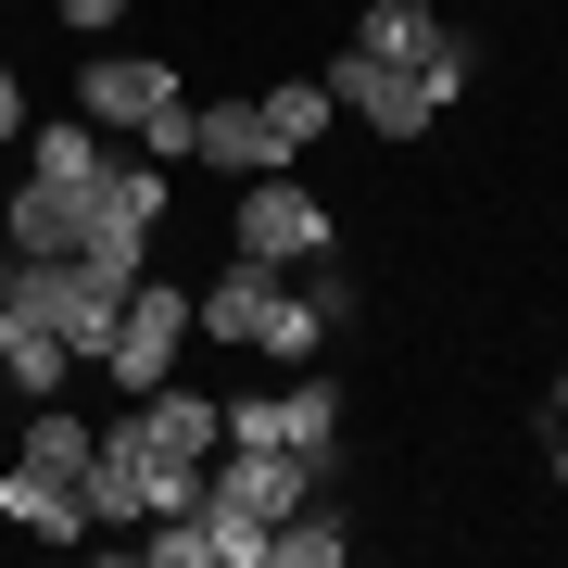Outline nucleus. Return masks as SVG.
<instances>
[{
    "mask_svg": "<svg viewBox=\"0 0 568 568\" xmlns=\"http://www.w3.org/2000/svg\"><path fill=\"white\" fill-rule=\"evenodd\" d=\"M316 342H328V316H316V291H291V278H278V304H265V342H253V354H278V366H304Z\"/></svg>",
    "mask_w": 568,
    "mask_h": 568,
    "instance_id": "dca6fc26",
    "label": "nucleus"
},
{
    "mask_svg": "<svg viewBox=\"0 0 568 568\" xmlns=\"http://www.w3.org/2000/svg\"><path fill=\"white\" fill-rule=\"evenodd\" d=\"M63 366H77V354H63L39 316H13V304H0V379H13L26 405H51V392H63Z\"/></svg>",
    "mask_w": 568,
    "mask_h": 568,
    "instance_id": "2eb2a0df",
    "label": "nucleus"
},
{
    "mask_svg": "<svg viewBox=\"0 0 568 568\" xmlns=\"http://www.w3.org/2000/svg\"><path fill=\"white\" fill-rule=\"evenodd\" d=\"M77 241H89V190L13 178V203H0V253H77Z\"/></svg>",
    "mask_w": 568,
    "mask_h": 568,
    "instance_id": "9d476101",
    "label": "nucleus"
},
{
    "mask_svg": "<svg viewBox=\"0 0 568 568\" xmlns=\"http://www.w3.org/2000/svg\"><path fill=\"white\" fill-rule=\"evenodd\" d=\"M253 265H316L328 253V203L304 190V164H278V178H241V227H227Z\"/></svg>",
    "mask_w": 568,
    "mask_h": 568,
    "instance_id": "20e7f679",
    "label": "nucleus"
},
{
    "mask_svg": "<svg viewBox=\"0 0 568 568\" xmlns=\"http://www.w3.org/2000/svg\"><path fill=\"white\" fill-rule=\"evenodd\" d=\"M328 429H342V392L328 379H291V392L227 405V443H278V455H316V467H328Z\"/></svg>",
    "mask_w": 568,
    "mask_h": 568,
    "instance_id": "0eeeda50",
    "label": "nucleus"
},
{
    "mask_svg": "<svg viewBox=\"0 0 568 568\" xmlns=\"http://www.w3.org/2000/svg\"><path fill=\"white\" fill-rule=\"evenodd\" d=\"M253 102H265V140H278V164H304V152L328 140V114H342V102H328V77H278V89H253Z\"/></svg>",
    "mask_w": 568,
    "mask_h": 568,
    "instance_id": "ddd939ff",
    "label": "nucleus"
},
{
    "mask_svg": "<svg viewBox=\"0 0 568 568\" xmlns=\"http://www.w3.org/2000/svg\"><path fill=\"white\" fill-rule=\"evenodd\" d=\"M126 291H140V278H114V265H89V253H13V291H0V304L39 316L77 366H102L114 316H126Z\"/></svg>",
    "mask_w": 568,
    "mask_h": 568,
    "instance_id": "f257e3e1",
    "label": "nucleus"
},
{
    "mask_svg": "<svg viewBox=\"0 0 568 568\" xmlns=\"http://www.w3.org/2000/svg\"><path fill=\"white\" fill-rule=\"evenodd\" d=\"M0 140H26V89H13V63H0Z\"/></svg>",
    "mask_w": 568,
    "mask_h": 568,
    "instance_id": "6ab92c4d",
    "label": "nucleus"
},
{
    "mask_svg": "<svg viewBox=\"0 0 568 568\" xmlns=\"http://www.w3.org/2000/svg\"><path fill=\"white\" fill-rule=\"evenodd\" d=\"M328 102H342L354 126H379V140H417V126H443V89L405 77V63H379V51H328Z\"/></svg>",
    "mask_w": 568,
    "mask_h": 568,
    "instance_id": "39448f33",
    "label": "nucleus"
},
{
    "mask_svg": "<svg viewBox=\"0 0 568 568\" xmlns=\"http://www.w3.org/2000/svg\"><path fill=\"white\" fill-rule=\"evenodd\" d=\"M0 291H13V253H0Z\"/></svg>",
    "mask_w": 568,
    "mask_h": 568,
    "instance_id": "412c9836",
    "label": "nucleus"
},
{
    "mask_svg": "<svg viewBox=\"0 0 568 568\" xmlns=\"http://www.w3.org/2000/svg\"><path fill=\"white\" fill-rule=\"evenodd\" d=\"M190 164H215V178H278L265 102H190Z\"/></svg>",
    "mask_w": 568,
    "mask_h": 568,
    "instance_id": "6e6552de",
    "label": "nucleus"
},
{
    "mask_svg": "<svg viewBox=\"0 0 568 568\" xmlns=\"http://www.w3.org/2000/svg\"><path fill=\"white\" fill-rule=\"evenodd\" d=\"M89 530H140L152 518V467H140V429H102V443H89Z\"/></svg>",
    "mask_w": 568,
    "mask_h": 568,
    "instance_id": "9b49d317",
    "label": "nucleus"
},
{
    "mask_svg": "<svg viewBox=\"0 0 568 568\" xmlns=\"http://www.w3.org/2000/svg\"><path fill=\"white\" fill-rule=\"evenodd\" d=\"M51 13H63V26H89V39H102V26L126 13V0H51Z\"/></svg>",
    "mask_w": 568,
    "mask_h": 568,
    "instance_id": "a211bd4d",
    "label": "nucleus"
},
{
    "mask_svg": "<svg viewBox=\"0 0 568 568\" xmlns=\"http://www.w3.org/2000/svg\"><path fill=\"white\" fill-rule=\"evenodd\" d=\"M178 354H190V291H178V278H140V291H126V316H114V342H102V379L140 405V392L178 379Z\"/></svg>",
    "mask_w": 568,
    "mask_h": 568,
    "instance_id": "f03ea898",
    "label": "nucleus"
},
{
    "mask_svg": "<svg viewBox=\"0 0 568 568\" xmlns=\"http://www.w3.org/2000/svg\"><path fill=\"white\" fill-rule=\"evenodd\" d=\"M265 568H342V518H316V506H291L278 530H265Z\"/></svg>",
    "mask_w": 568,
    "mask_h": 568,
    "instance_id": "f3484780",
    "label": "nucleus"
},
{
    "mask_svg": "<svg viewBox=\"0 0 568 568\" xmlns=\"http://www.w3.org/2000/svg\"><path fill=\"white\" fill-rule=\"evenodd\" d=\"M0 518H13L26 530V544H89V493L77 480H51V467H0Z\"/></svg>",
    "mask_w": 568,
    "mask_h": 568,
    "instance_id": "1a4fd4ad",
    "label": "nucleus"
},
{
    "mask_svg": "<svg viewBox=\"0 0 568 568\" xmlns=\"http://www.w3.org/2000/svg\"><path fill=\"white\" fill-rule=\"evenodd\" d=\"M556 429H568V366H556Z\"/></svg>",
    "mask_w": 568,
    "mask_h": 568,
    "instance_id": "aec40b11",
    "label": "nucleus"
},
{
    "mask_svg": "<svg viewBox=\"0 0 568 568\" xmlns=\"http://www.w3.org/2000/svg\"><path fill=\"white\" fill-rule=\"evenodd\" d=\"M278 278H291V265H227V278L203 291V304H190V328H203V342H265V304H278Z\"/></svg>",
    "mask_w": 568,
    "mask_h": 568,
    "instance_id": "f8f14e48",
    "label": "nucleus"
},
{
    "mask_svg": "<svg viewBox=\"0 0 568 568\" xmlns=\"http://www.w3.org/2000/svg\"><path fill=\"white\" fill-rule=\"evenodd\" d=\"M102 164H114V140H102V126H26V178H51V190H89V178H102Z\"/></svg>",
    "mask_w": 568,
    "mask_h": 568,
    "instance_id": "4468645a",
    "label": "nucleus"
},
{
    "mask_svg": "<svg viewBox=\"0 0 568 568\" xmlns=\"http://www.w3.org/2000/svg\"><path fill=\"white\" fill-rule=\"evenodd\" d=\"M354 51H379V63H405V77H429L443 102L480 77V51H467L455 26L429 13V0H366V13H354Z\"/></svg>",
    "mask_w": 568,
    "mask_h": 568,
    "instance_id": "7ed1b4c3",
    "label": "nucleus"
},
{
    "mask_svg": "<svg viewBox=\"0 0 568 568\" xmlns=\"http://www.w3.org/2000/svg\"><path fill=\"white\" fill-rule=\"evenodd\" d=\"M190 89H178V63H152V51H89L77 63V114L89 126H164Z\"/></svg>",
    "mask_w": 568,
    "mask_h": 568,
    "instance_id": "423d86ee",
    "label": "nucleus"
}]
</instances>
